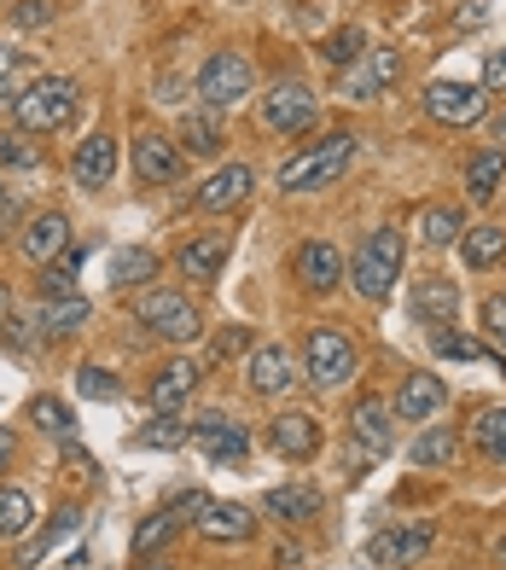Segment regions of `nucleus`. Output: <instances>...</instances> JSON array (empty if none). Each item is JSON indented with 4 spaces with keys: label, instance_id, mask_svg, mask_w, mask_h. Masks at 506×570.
I'll return each mask as SVG.
<instances>
[{
    "label": "nucleus",
    "instance_id": "obj_16",
    "mask_svg": "<svg viewBox=\"0 0 506 570\" xmlns=\"http://www.w3.org/2000/svg\"><path fill=\"white\" fill-rule=\"evenodd\" d=\"M135 175L151 180V187L181 180V146L163 140V135H140V140H135Z\"/></svg>",
    "mask_w": 506,
    "mask_h": 570
},
{
    "label": "nucleus",
    "instance_id": "obj_4",
    "mask_svg": "<svg viewBox=\"0 0 506 570\" xmlns=\"http://www.w3.org/2000/svg\"><path fill=\"white\" fill-rule=\"evenodd\" d=\"M302 379L315 391H338V384L356 379V344L344 338L338 326H315L309 344H302Z\"/></svg>",
    "mask_w": 506,
    "mask_h": 570
},
{
    "label": "nucleus",
    "instance_id": "obj_18",
    "mask_svg": "<svg viewBox=\"0 0 506 570\" xmlns=\"http://www.w3.org/2000/svg\"><path fill=\"white\" fill-rule=\"evenodd\" d=\"M390 420L396 413L385 407V402H356V413H349V431H356V449L367 454V460H385L390 454Z\"/></svg>",
    "mask_w": 506,
    "mask_h": 570
},
{
    "label": "nucleus",
    "instance_id": "obj_46",
    "mask_svg": "<svg viewBox=\"0 0 506 570\" xmlns=\"http://www.w3.org/2000/svg\"><path fill=\"white\" fill-rule=\"evenodd\" d=\"M47 18H53V7H47V0H18V12H12L18 30H36V23H47Z\"/></svg>",
    "mask_w": 506,
    "mask_h": 570
},
{
    "label": "nucleus",
    "instance_id": "obj_30",
    "mask_svg": "<svg viewBox=\"0 0 506 570\" xmlns=\"http://www.w3.org/2000/svg\"><path fill=\"white\" fill-rule=\"evenodd\" d=\"M419 239L431 245V250L460 245V239H466V216H460V210H443V204H431V210L419 216Z\"/></svg>",
    "mask_w": 506,
    "mask_h": 570
},
{
    "label": "nucleus",
    "instance_id": "obj_5",
    "mask_svg": "<svg viewBox=\"0 0 506 570\" xmlns=\"http://www.w3.org/2000/svg\"><path fill=\"white\" fill-rule=\"evenodd\" d=\"M135 315H140V326L151 332V338H169V344H192L198 332H205V321H198L192 297L169 292V285H158V292H146V297L135 303Z\"/></svg>",
    "mask_w": 506,
    "mask_h": 570
},
{
    "label": "nucleus",
    "instance_id": "obj_54",
    "mask_svg": "<svg viewBox=\"0 0 506 570\" xmlns=\"http://www.w3.org/2000/svg\"><path fill=\"white\" fill-rule=\"evenodd\" d=\"M146 570H181V564H169V559H151Z\"/></svg>",
    "mask_w": 506,
    "mask_h": 570
},
{
    "label": "nucleus",
    "instance_id": "obj_12",
    "mask_svg": "<svg viewBox=\"0 0 506 570\" xmlns=\"http://www.w3.org/2000/svg\"><path fill=\"white\" fill-rule=\"evenodd\" d=\"M18 250H23V263L47 268L53 256H65V250H70V222H65L59 210H41V216H30V222L18 227Z\"/></svg>",
    "mask_w": 506,
    "mask_h": 570
},
{
    "label": "nucleus",
    "instance_id": "obj_23",
    "mask_svg": "<svg viewBox=\"0 0 506 570\" xmlns=\"http://www.w3.org/2000/svg\"><path fill=\"white\" fill-rule=\"evenodd\" d=\"M88 297H41V308H36V332H47V338H70V332H82L88 326Z\"/></svg>",
    "mask_w": 506,
    "mask_h": 570
},
{
    "label": "nucleus",
    "instance_id": "obj_55",
    "mask_svg": "<svg viewBox=\"0 0 506 570\" xmlns=\"http://www.w3.org/2000/svg\"><path fill=\"white\" fill-rule=\"evenodd\" d=\"M495 559H500V564H506V535H500V541H495Z\"/></svg>",
    "mask_w": 506,
    "mask_h": 570
},
{
    "label": "nucleus",
    "instance_id": "obj_29",
    "mask_svg": "<svg viewBox=\"0 0 506 570\" xmlns=\"http://www.w3.org/2000/svg\"><path fill=\"white\" fill-rule=\"evenodd\" d=\"M88 268V250L82 245H70L65 256H53V263L41 268V297H70L76 292V274Z\"/></svg>",
    "mask_w": 506,
    "mask_h": 570
},
{
    "label": "nucleus",
    "instance_id": "obj_40",
    "mask_svg": "<svg viewBox=\"0 0 506 570\" xmlns=\"http://www.w3.org/2000/svg\"><path fill=\"white\" fill-rule=\"evenodd\" d=\"M0 164H12V169H41V146H36V135H23V128L0 135Z\"/></svg>",
    "mask_w": 506,
    "mask_h": 570
},
{
    "label": "nucleus",
    "instance_id": "obj_51",
    "mask_svg": "<svg viewBox=\"0 0 506 570\" xmlns=\"http://www.w3.org/2000/svg\"><path fill=\"white\" fill-rule=\"evenodd\" d=\"M12 321V292H7V279H0V326Z\"/></svg>",
    "mask_w": 506,
    "mask_h": 570
},
{
    "label": "nucleus",
    "instance_id": "obj_36",
    "mask_svg": "<svg viewBox=\"0 0 506 570\" xmlns=\"http://www.w3.org/2000/svg\"><path fill=\"white\" fill-rule=\"evenodd\" d=\"M181 443H192V425L181 413H158V420L140 431V449H181Z\"/></svg>",
    "mask_w": 506,
    "mask_h": 570
},
{
    "label": "nucleus",
    "instance_id": "obj_48",
    "mask_svg": "<svg viewBox=\"0 0 506 570\" xmlns=\"http://www.w3.org/2000/svg\"><path fill=\"white\" fill-rule=\"evenodd\" d=\"M484 88H489V94L506 88V53H489V65H484Z\"/></svg>",
    "mask_w": 506,
    "mask_h": 570
},
{
    "label": "nucleus",
    "instance_id": "obj_35",
    "mask_svg": "<svg viewBox=\"0 0 506 570\" xmlns=\"http://www.w3.org/2000/svg\"><path fill=\"white\" fill-rule=\"evenodd\" d=\"M151 274H158V250H117L111 256V285H151Z\"/></svg>",
    "mask_w": 506,
    "mask_h": 570
},
{
    "label": "nucleus",
    "instance_id": "obj_11",
    "mask_svg": "<svg viewBox=\"0 0 506 570\" xmlns=\"http://www.w3.org/2000/svg\"><path fill=\"white\" fill-rule=\"evenodd\" d=\"M396 76H401V53H396V47H378V53H361L356 65L344 70L338 88H344V99H378Z\"/></svg>",
    "mask_w": 506,
    "mask_h": 570
},
{
    "label": "nucleus",
    "instance_id": "obj_43",
    "mask_svg": "<svg viewBox=\"0 0 506 570\" xmlns=\"http://www.w3.org/2000/svg\"><path fill=\"white\" fill-rule=\"evenodd\" d=\"M431 344H437V355H448V361H477V355H484L472 338H454V326H437Z\"/></svg>",
    "mask_w": 506,
    "mask_h": 570
},
{
    "label": "nucleus",
    "instance_id": "obj_50",
    "mask_svg": "<svg viewBox=\"0 0 506 570\" xmlns=\"http://www.w3.org/2000/svg\"><path fill=\"white\" fill-rule=\"evenodd\" d=\"M12 449H18V436H12V431H0V472L12 465Z\"/></svg>",
    "mask_w": 506,
    "mask_h": 570
},
{
    "label": "nucleus",
    "instance_id": "obj_20",
    "mask_svg": "<svg viewBox=\"0 0 506 570\" xmlns=\"http://www.w3.org/2000/svg\"><path fill=\"white\" fill-rule=\"evenodd\" d=\"M198 535L205 541H250L257 535V518H250V507H239V501H210V512L198 518Z\"/></svg>",
    "mask_w": 506,
    "mask_h": 570
},
{
    "label": "nucleus",
    "instance_id": "obj_33",
    "mask_svg": "<svg viewBox=\"0 0 506 570\" xmlns=\"http://www.w3.org/2000/svg\"><path fill=\"white\" fill-rule=\"evenodd\" d=\"M175 530H181V518H175L169 507L151 512V518H140V530H135V559H158V553L169 548Z\"/></svg>",
    "mask_w": 506,
    "mask_h": 570
},
{
    "label": "nucleus",
    "instance_id": "obj_8",
    "mask_svg": "<svg viewBox=\"0 0 506 570\" xmlns=\"http://www.w3.org/2000/svg\"><path fill=\"white\" fill-rule=\"evenodd\" d=\"M257 117H262V128H274V135H302V128H315L320 99L302 88V82H280V88H268Z\"/></svg>",
    "mask_w": 506,
    "mask_h": 570
},
{
    "label": "nucleus",
    "instance_id": "obj_25",
    "mask_svg": "<svg viewBox=\"0 0 506 570\" xmlns=\"http://www.w3.org/2000/svg\"><path fill=\"white\" fill-rule=\"evenodd\" d=\"M76 530H82V512H76V507H59V512H53V524H47V530H36L30 541H23V553H18V570H36V564H41L47 553H53L65 535H76Z\"/></svg>",
    "mask_w": 506,
    "mask_h": 570
},
{
    "label": "nucleus",
    "instance_id": "obj_38",
    "mask_svg": "<svg viewBox=\"0 0 506 570\" xmlns=\"http://www.w3.org/2000/svg\"><path fill=\"white\" fill-rule=\"evenodd\" d=\"M181 146L192 151V158H216V151H221L216 117H181Z\"/></svg>",
    "mask_w": 506,
    "mask_h": 570
},
{
    "label": "nucleus",
    "instance_id": "obj_6",
    "mask_svg": "<svg viewBox=\"0 0 506 570\" xmlns=\"http://www.w3.org/2000/svg\"><path fill=\"white\" fill-rule=\"evenodd\" d=\"M198 99H205V111H234L239 99H250V59L234 53V47H221V53L205 59V70H198Z\"/></svg>",
    "mask_w": 506,
    "mask_h": 570
},
{
    "label": "nucleus",
    "instance_id": "obj_45",
    "mask_svg": "<svg viewBox=\"0 0 506 570\" xmlns=\"http://www.w3.org/2000/svg\"><path fill=\"white\" fill-rule=\"evenodd\" d=\"M484 332H489V338L506 350V292H495V297L484 303Z\"/></svg>",
    "mask_w": 506,
    "mask_h": 570
},
{
    "label": "nucleus",
    "instance_id": "obj_19",
    "mask_svg": "<svg viewBox=\"0 0 506 570\" xmlns=\"http://www.w3.org/2000/svg\"><path fill=\"white\" fill-rule=\"evenodd\" d=\"M414 315L425 321V326H454L460 321V285H448V279H419L414 285Z\"/></svg>",
    "mask_w": 506,
    "mask_h": 570
},
{
    "label": "nucleus",
    "instance_id": "obj_13",
    "mask_svg": "<svg viewBox=\"0 0 506 570\" xmlns=\"http://www.w3.org/2000/svg\"><path fill=\"white\" fill-rule=\"evenodd\" d=\"M297 285L302 292H338L344 285V256L333 239H302L297 245Z\"/></svg>",
    "mask_w": 506,
    "mask_h": 570
},
{
    "label": "nucleus",
    "instance_id": "obj_22",
    "mask_svg": "<svg viewBox=\"0 0 506 570\" xmlns=\"http://www.w3.org/2000/svg\"><path fill=\"white\" fill-rule=\"evenodd\" d=\"M262 512L280 518V524H309V518H320V489L309 483H280L262 495Z\"/></svg>",
    "mask_w": 506,
    "mask_h": 570
},
{
    "label": "nucleus",
    "instance_id": "obj_1",
    "mask_svg": "<svg viewBox=\"0 0 506 570\" xmlns=\"http://www.w3.org/2000/svg\"><path fill=\"white\" fill-rule=\"evenodd\" d=\"M76 99H82V88H76L70 76H36V82L18 88L12 122L23 135H53V128H65L76 117Z\"/></svg>",
    "mask_w": 506,
    "mask_h": 570
},
{
    "label": "nucleus",
    "instance_id": "obj_7",
    "mask_svg": "<svg viewBox=\"0 0 506 570\" xmlns=\"http://www.w3.org/2000/svg\"><path fill=\"white\" fill-rule=\"evenodd\" d=\"M425 111L443 128H472L489 117V88L484 82H431L425 88Z\"/></svg>",
    "mask_w": 506,
    "mask_h": 570
},
{
    "label": "nucleus",
    "instance_id": "obj_28",
    "mask_svg": "<svg viewBox=\"0 0 506 570\" xmlns=\"http://www.w3.org/2000/svg\"><path fill=\"white\" fill-rule=\"evenodd\" d=\"M460 460V431L454 425H431L414 436V465H425V472H437V465H454Z\"/></svg>",
    "mask_w": 506,
    "mask_h": 570
},
{
    "label": "nucleus",
    "instance_id": "obj_49",
    "mask_svg": "<svg viewBox=\"0 0 506 570\" xmlns=\"http://www.w3.org/2000/svg\"><path fill=\"white\" fill-rule=\"evenodd\" d=\"M12 65H18V47H0V82H12Z\"/></svg>",
    "mask_w": 506,
    "mask_h": 570
},
{
    "label": "nucleus",
    "instance_id": "obj_42",
    "mask_svg": "<svg viewBox=\"0 0 506 570\" xmlns=\"http://www.w3.org/2000/svg\"><path fill=\"white\" fill-rule=\"evenodd\" d=\"M76 391L93 396V402H117V396H122V391H117V379H111L106 367H82V373H76Z\"/></svg>",
    "mask_w": 506,
    "mask_h": 570
},
{
    "label": "nucleus",
    "instance_id": "obj_17",
    "mask_svg": "<svg viewBox=\"0 0 506 570\" xmlns=\"http://www.w3.org/2000/svg\"><path fill=\"white\" fill-rule=\"evenodd\" d=\"M192 443L205 449L216 465H221V460H245V449H250V443H245V425L227 420V413H205V420L192 425Z\"/></svg>",
    "mask_w": 506,
    "mask_h": 570
},
{
    "label": "nucleus",
    "instance_id": "obj_41",
    "mask_svg": "<svg viewBox=\"0 0 506 570\" xmlns=\"http://www.w3.org/2000/svg\"><path fill=\"white\" fill-rule=\"evenodd\" d=\"M320 53H326V65H338V70H349V65H356V59L367 53V30H338L333 41L320 47Z\"/></svg>",
    "mask_w": 506,
    "mask_h": 570
},
{
    "label": "nucleus",
    "instance_id": "obj_3",
    "mask_svg": "<svg viewBox=\"0 0 506 570\" xmlns=\"http://www.w3.org/2000/svg\"><path fill=\"white\" fill-rule=\"evenodd\" d=\"M401 250H408V245H401V233L396 227H378L373 239H361L356 263H349V285H356L367 303H385L396 274H401Z\"/></svg>",
    "mask_w": 506,
    "mask_h": 570
},
{
    "label": "nucleus",
    "instance_id": "obj_10",
    "mask_svg": "<svg viewBox=\"0 0 506 570\" xmlns=\"http://www.w3.org/2000/svg\"><path fill=\"white\" fill-rule=\"evenodd\" d=\"M443 402H448V384L437 373H408V379H401V391H396V402H390V413L401 425H425V420H437V413H443Z\"/></svg>",
    "mask_w": 506,
    "mask_h": 570
},
{
    "label": "nucleus",
    "instance_id": "obj_56",
    "mask_svg": "<svg viewBox=\"0 0 506 570\" xmlns=\"http://www.w3.org/2000/svg\"><path fill=\"white\" fill-rule=\"evenodd\" d=\"M0 198H7V193H0Z\"/></svg>",
    "mask_w": 506,
    "mask_h": 570
},
{
    "label": "nucleus",
    "instance_id": "obj_34",
    "mask_svg": "<svg viewBox=\"0 0 506 570\" xmlns=\"http://www.w3.org/2000/svg\"><path fill=\"white\" fill-rule=\"evenodd\" d=\"M30 524H36V501L23 489H0V541L30 535Z\"/></svg>",
    "mask_w": 506,
    "mask_h": 570
},
{
    "label": "nucleus",
    "instance_id": "obj_52",
    "mask_svg": "<svg viewBox=\"0 0 506 570\" xmlns=\"http://www.w3.org/2000/svg\"><path fill=\"white\" fill-rule=\"evenodd\" d=\"M12 222H18V210H12V198H0V233H7Z\"/></svg>",
    "mask_w": 506,
    "mask_h": 570
},
{
    "label": "nucleus",
    "instance_id": "obj_27",
    "mask_svg": "<svg viewBox=\"0 0 506 570\" xmlns=\"http://www.w3.org/2000/svg\"><path fill=\"white\" fill-rule=\"evenodd\" d=\"M192 384H198V367H192V361H169V367H158V379H151V407H158V413H175V407L192 396Z\"/></svg>",
    "mask_w": 506,
    "mask_h": 570
},
{
    "label": "nucleus",
    "instance_id": "obj_53",
    "mask_svg": "<svg viewBox=\"0 0 506 570\" xmlns=\"http://www.w3.org/2000/svg\"><path fill=\"white\" fill-rule=\"evenodd\" d=\"M489 128H495V146H506V111H495V117H489Z\"/></svg>",
    "mask_w": 506,
    "mask_h": 570
},
{
    "label": "nucleus",
    "instance_id": "obj_47",
    "mask_svg": "<svg viewBox=\"0 0 506 570\" xmlns=\"http://www.w3.org/2000/svg\"><path fill=\"white\" fill-rule=\"evenodd\" d=\"M245 350V326H227L221 338H216V361H227V355H239Z\"/></svg>",
    "mask_w": 506,
    "mask_h": 570
},
{
    "label": "nucleus",
    "instance_id": "obj_15",
    "mask_svg": "<svg viewBox=\"0 0 506 570\" xmlns=\"http://www.w3.org/2000/svg\"><path fill=\"white\" fill-rule=\"evenodd\" d=\"M111 175H117V140L111 135H93L76 146V158H70V180L82 193H99V187H111Z\"/></svg>",
    "mask_w": 506,
    "mask_h": 570
},
{
    "label": "nucleus",
    "instance_id": "obj_24",
    "mask_svg": "<svg viewBox=\"0 0 506 570\" xmlns=\"http://www.w3.org/2000/svg\"><path fill=\"white\" fill-rule=\"evenodd\" d=\"M245 193H250V169H245V164H227V169H216V175L205 180V193H198V210L221 216V210H234V204H245Z\"/></svg>",
    "mask_w": 506,
    "mask_h": 570
},
{
    "label": "nucleus",
    "instance_id": "obj_32",
    "mask_svg": "<svg viewBox=\"0 0 506 570\" xmlns=\"http://www.w3.org/2000/svg\"><path fill=\"white\" fill-rule=\"evenodd\" d=\"M460 250H466V263L472 268H495L500 256H506V227H466V239H460Z\"/></svg>",
    "mask_w": 506,
    "mask_h": 570
},
{
    "label": "nucleus",
    "instance_id": "obj_2",
    "mask_svg": "<svg viewBox=\"0 0 506 570\" xmlns=\"http://www.w3.org/2000/svg\"><path fill=\"white\" fill-rule=\"evenodd\" d=\"M356 135H326L320 146H302L297 158L280 164V175H274V187L280 193H320L326 180H338L349 169V158H356Z\"/></svg>",
    "mask_w": 506,
    "mask_h": 570
},
{
    "label": "nucleus",
    "instance_id": "obj_9",
    "mask_svg": "<svg viewBox=\"0 0 506 570\" xmlns=\"http://www.w3.org/2000/svg\"><path fill=\"white\" fill-rule=\"evenodd\" d=\"M431 553V524H408V530H378L367 541V564L373 570H401V564H419Z\"/></svg>",
    "mask_w": 506,
    "mask_h": 570
},
{
    "label": "nucleus",
    "instance_id": "obj_14",
    "mask_svg": "<svg viewBox=\"0 0 506 570\" xmlns=\"http://www.w3.org/2000/svg\"><path fill=\"white\" fill-rule=\"evenodd\" d=\"M245 373H250V391H257V396H286L297 384V361H291L286 344H257Z\"/></svg>",
    "mask_w": 506,
    "mask_h": 570
},
{
    "label": "nucleus",
    "instance_id": "obj_37",
    "mask_svg": "<svg viewBox=\"0 0 506 570\" xmlns=\"http://www.w3.org/2000/svg\"><path fill=\"white\" fill-rule=\"evenodd\" d=\"M30 420H36L47 436H59V443H76V420H70V407H65V402L36 396V402H30Z\"/></svg>",
    "mask_w": 506,
    "mask_h": 570
},
{
    "label": "nucleus",
    "instance_id": "obj_21",
    "mask_svg": "<svg viewBox=\"0 0 506 570\" xmlns=\"http://www.w3.org/2000/svg\"><path fill=\"white\" fill-rule=\"evenodd\" d=\"M268 443H274V454H286V460H309L320 449V425L309 420V413H280V420L268 425Z\"/></svg>",
    "mask_w": 506,
    "mask_h": 570
},
{
    "label": "nucleus",
    "instance_id": "obj_44",
    "mask_svg": "<svg viewBox=\"0 0 506 570\" xmlns=\"http://www.w3.org/2000/svg\"><path fill=\"white\" fill-rule=\"evenodd\" d=\"M175 518H181V524H198V518L210 512V495L205 489H187V495H175V507H169Z\"/></svg>",
    "mask_w": 506,
    "mask_h": 570
},
{
    "label": "nucleus",
    "instance_id": "obj_31",
    "mask_svg": "<svg viewBox=\"0 0 506 570\" xmlns=\"http://www.w3.org/2000/svg\"><path fill=\"white\" fill-rule=\"evenodd\" d=\"M227 263V239H187L181 245V274L187 279H216Z\"/></svg>",
    "mask_w": 506,
    "mask_h": 570
},
{
    "label": "nucleus",
    "instance_id": "obj_26",
    "mask_svg": "<svg viewBox=\"0 0 506 570\" xmlns=\"http://www.w3.org/2000/svg\"><path fill=\"white\" fill-rule=\"evenodd\" d=\"M500 180H506V146L477 151V158L466 164V198H472V204H489V198L500 193Z\"/></svg>",
    "mask_w": 506,
    "mask_h": 570
},
{
    "label": "nucleus",
    "instance_id": "obj_39",
    "mask_svg": "<svg viewBox=\"0 0 506 570\" xmlns=\"http://www.w3.org/2000/svg\"><path fill=\"white\" fill-rule=\"evenodd\" d=\"M477 449H484L495 465H506V407H489V413H477Z\"/></svg>",
    "mask_w": 506,
    "mask_h": 570
}]
</instances>
